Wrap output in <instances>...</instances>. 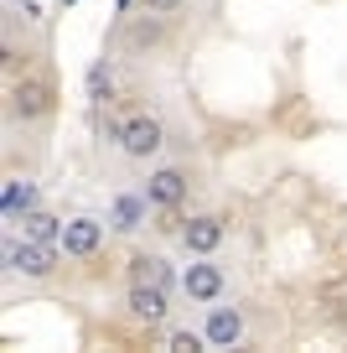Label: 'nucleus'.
Listing matches in <instances>:
<instances>
[{
	"mask_svg": "<svg viewBox=\"0 0 347 353\" xmlns=\"http://www.w3.org/2000/svg\"><path fill=\"white\" fill-rule=\"evenodd\" d=\"M63 229H67V223L57 219V213H42V208H32L21 219V234H26V239H36V244H63Z\"/></svg>",
	"mask_w": 347,
	"mask_h": 353,
	"instance_id": "12",
	"label": "nucleus"
},
{
	"mask_svg": "<svg viewBox=\"0 0 347 353\" xmlns=\"http://www.w3.org/2000/svg\"><path fill=\"white\" fill-rule=\"evenodd\" d=\"M6 270L11 276H26V281H47L57 270V244H36V239H16L6 234Z\"/></svg>",
	"mask_w": 347,
	"mask_h": 353,
	"instance_id": "3",
	"label": "nucleus"
},
{
	"mask_svg": "<svg viewBox=\"0 0 347 353\" xmlns=\"http://www.w3.org/2000/svg\"><path fill=\"white\" fill-rule=\"evenodd\" d=\"M125 276L130 281H166V286H171V260H161V254H130V260H125Z\"/></svg>",
	"mask_w": 347,
	"mask_h": 353,
	"instance_id": "13",
	"label": "nucleus"
},
{
	"mask_svg": "<svg viewBox=\"0 0 347 353\" xmlns=\"http://www.w3.org/2000/svg\"><path fill=\"white\" fill-rule=\"evenodd\" d=\"M32 208H36V182L11 176V182H6V192H0V213H6V223H21Z\"/></svg>",
	"mask_w": 347,
	"mask_h": 353,
	"instance_id": "11",
	"label": "nucleus"
},
{
	"mask_svg": "<svg viewBox=\"0 0 347 353\" xmlns=\"http://www.w3.org/2000/svg\"><path fill=\"white\" fill-rule=\"evenodd\" d=\"M145 208H151V198H145V192H120V198H114V208H109V229H114V234L145 229Z\"/></svg>",
	"mask_w": 347,
	"mask_h": 353,
	"instance_id": "10",
	"label": "nucleus"
},
{
	"mask_svg": "<svg viewBox=\"0 0 347 353\" xmlns=\"http://www.w3.org/2000/svg\"><path fill=\"white\" fill-rule=\"evenodd\" d=\"M187 188H192L187 166H156V172L140 182V192L151 198V208H161V213L182 208V203H187Z\"/></svg>",
	"mask_w": 347,
	"mask_h": 353,
	"instance_id": "6",
	"label": "nucleus"
},
{
	"mask_svg": "<svg viewBox=\"0 0 347 353\" xmlns=\"http://www.w3.org/2000/svg\"><path fill=\"white\" fill-rule=\"evenodd\" d=\"M223 265L213 260V254H197L192 265L182 270V296L197 301V307H213V301H223Z\"/></svg>",
	"mask_w": 347,
	"mask_h": 353,
	"instance_id": "5",
	"label": "nucleus"
},
{
	"mask_svg": "<svg viewBox=\"0 0 347 353\" xmlns=\"http://www.w3.org/2000/svg\"><path fill=\"white\" fill-rule=\"evenodd\" d=\"M176 11H182V0H140V16H161L166 21V16H176Z\"/></svg>",
	"mask_w": 347,
	"mask_h": 353,
	"instance_id": "16",
	"label": "nucleus"
},
{
	"mask_svg": "<svg viewBox=\"0 0 347 353\" xmlns=\"http://www.w3.org/2000/svg\"><path fill=\"white\" fill-rule=\"evenodd\" d=\"M114 145H120L125 161H156V156H161V145H166L161 114H151V110L125 114V120L114 125Z\"/></svg>",
	"mask_w": 347,
	"mask_h": 353,
	"instance_id": "1",
	"label": "nucleus"
},
{
	"mask_svg": "<svg viewBox=\"0 0 347 353\" xmlns=\"http://www.w3.org/2000/svg\"><path fill=\"white\" fill-rule=\"evenodd\" d=\"M52 110H57L52 78H21V83H11V120L42 125V120H52Z\"/></svg>",
	"mask_w": 347,
	"mask_h": 353,
	"instance_id": "4",
	"label": "nucleus"
},
{
	"mask_svg": "<svg viewBox=\"0 0 347 353\" xmlns=\"http://www.w3.org/2000/svg\"><path fill=\"white\" fill-rule=\"evenodd\" d=\"M166 348H171V353H202V348H213V343H207V332L176 327V332H166Z\"/></svg>",
	"mask_w": 347,
	"mask_h": 353,
	"instance_id": "14",
	"label": "nucleus"
},
{
	"mask_svg": "<svg viewBox=\"0 0 347 353\" xmlns=\"http://www.w3.org/2000/svg\"><path fill=\"white\" fill-rule=\"evenodd\" d=\"M125 312H130V322H140V327H166V322H171V286H166V281H130Z\"/></svg>",
	"mask_w": 347,
	"mask_h": 353,
	"instance_id": "2",
	"label": "nucleus"
},
{
	"mask_svg": "<svg viewBox=\"0 0 347 353\" xmlns=\"http://www.w3.org/2000/svg\"><path fill=\"white\" fill-rule=\"evenodd\" d=\"M228 234V219H218V213H192V219L176 229V239H182L187 254H213L218 244H223Z\"/></svg>",
	"mask_w": 347,
	"mask_h": 353,
	"instance_id": "8",
	"label": "nucleus"
},
{
	"mask_svg": "<svg viewBox=\"0 0 347 353\" xmlns=\"http://www.w3.org/2000/svg\"><path fill=\"white\" fill-rule=\"evenodd\" d=\"M109 63H94L88 68V94H94V104H109Z\"/></svg>",
	"mask_w": 347,
	"mask_h": 353,
	"instance_id": "15",
	"label": "nucleus"
},
{
	"mask_svg": "<svg viewBox=\"0 0 347 353\" xmlns=\"http://www.w3.org/2000/svg\"><path fill=\"white\" fill-rule=\"evenodd\" d=\"M104 219H94V213H78V219H67L63 229V254H73V260H94L98 250H104Z\"/></svg>",
	"mask_w": 347,
	"mask_h": 353,
	"instance_id": "7",
	"label": "nucleus"
},
{
	"mask_svg": "<svg viewBox=\"0 0 347 353\" xmlns=\"http://www.w3.org/2000/svg\"><path fill=\"white\" fill-rule=\"evenodd\" d=\"M202 332H207V343L213 348H239L244 343V332H249V322H244V312L239 307H207V317H202Z\"/></svg>",
	"mask_w": 347,
	"mask_h": 353,
	"instance_id": "9",
	"label": "nucleus"
}]
</instances>
